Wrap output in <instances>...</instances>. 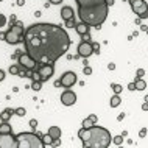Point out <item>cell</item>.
<instances>
[{
  "mask_svg": "<svg viewBox=\"0 0 148 148\" xmlns=\"http://www.w3.org/2000/svg\"><path fill=\"white\" fill-rule=\"evenodd\" d=\"M25 51L38 64H53L70 47L67 31L55 23H33L23 33Z\"/></svg>",
  "mask_w": 148,
  "mask_h": 148,
  "instance_id": "obj_1",
  "label": "cell"
},
{
  "mask_svg": "<svg viewBox=\"0 0 148 148\" xmlns=\"http://www.w3.org/2000/svg\"><path fill=\"white\" fill-rule=\"evenodd\" d=\"M78 137L83 140L84 148H108L112 142L111 133L98 125H92L90 128L83 126L78 131Z\"/></svg>",
  "mask_w": 148,
  "mask_h": 148,
  "instance_id": "obj_2",
  "label": "cell"
},
{
  "mask_svg": "<svg viewBox=\"0 0 148 148\" xmlns=\"http://www.w3.org/2000/svg\"><path fill=\"white\" fill-rule=\"evenodd\" d=\"M108 6L105 2L98 3L94 6H78V16L83 23L89 27H97L100 28L101 23L106 21L108 17Z\"/></svg>",
  "mask_w": 148,
  "mask_h": 148,
  "instance_id": "obj_3",
  "label": "cell"
},
{
  "mask_svg": "<svg viewBox=\"0 0 148 148\" xmlns=\"http://www.w3.org/2000/svg\"><path fill=\"white\" fill-rule=\"evenodd\" d=\"M17 148H42V139L38 137L36 133H21L16 136Z\"/></svg>",
  "mask_w": 148,
  "mask_h": 148,
  "instance_id": "obj_4",
  "label": "cell"
},
{
  "mask_svg": "<svg viewBox=\"0 0 148 148\" xmlns=\"http://www.w3.org/2000/svg\"><path fill=\"white\" fill-rule=\"evenodd\" d=\"M23 33H25V28H23L22 22H16L11 25V28L5 33V41L11 45H17V44L23 42Z\"/></svg>",
  "mask_w": 148,
  "mask_h": 148,
  "instance_id": "obj_5",
  "label": "cell"
},
{
  "mask_svg": "<svg viewBox=\"0 0 148 148\" xmlns=\"http://www.w3.org/2000/svg\"><path fill=\"white\" fill-rule=\"evenodd\" d=\"M139 19H148V5L145 0H128Z\"/></svg>",
  "mask_w": 148,
  "mask_h": 148,
  "instance_id": "obj_6",
  "label": "cell"
},
{
  "mask_svg": "<svg viewBox=\"0 0 148 148\" xmlns=\"http://www.w3.org/2000/svg\"><path fill=\"white\" fill-rule=\"evenodd\" d=\"M17 61H19V66H21L22 69H27V70H39V66H41V64L36 62L27 51L19 55Z\"/></svg>",
  "mask_w": 148,
  "mask_h": 148,
  "instance_id": "obj_7",
  "label": "cell"
},
{
  "mask_svg": "<svg viewBox=\"0 0 148 148\" xmlns=\"http://www.w3.org/2000/svg\"><path fill=\"white\" fill-rule=\"evenodd\" d=\"M0 148H17V139L13 133H0Z\"/></svg>",
  "mask_w": 148,
  "mask_h": 148,
  "instance_id": "obj_8",
  "label": "cell"
},
{
  "mask_svg": "<svg viewBox=\"0 0 148 148\" xmlns=\"http://www.w3.org/2000/svg\"><path fill=\"white\" fill-rule=\"evenodd\" d=\"M39 73H41V81H47L53 77L55 73V66L53 64H41L39 66Z\"/></svg>",
  "mask_w": 148,
  "mask_h": 148,
  "instance_id": "obj_9",
  "label": "cell"
},
{
  "mask_svg": "<svg viewBox=\"0 0 148 148\" xmlns=\"http://www.w3.org/2000/svg\"><path fill=\"white\" fill-rule=\"evenodd\" d=\"M78 55L81 58H89L90 55H94V49H92V44L87 41H83L78 45Z\"/></svg>",
  "mask_w": 148,
  "mask_h": 148,
  "instance_id": "obj_10",
  "label": "cell"
},
{
  "mask_svg": "<svg viewBox=\"0 0 148 148\" xmlns=\"http://www.w3.org/2000/svg\"><path fill=\"white\" fill-rule=\"evenodd\" d=\"M61 101H62L64 106H72V105H75V101H77V94H75L73 90H70V89L64 90L62 95H61Z\"/></svg>",
  "mask_w": 148,
  "mask_h": 148,
  "instance_id": "obj_11",
  "label": "cell"
},
{
  "mask_svg": "<svg viewBox=\"0 0 148 148\" xmlns=\"http://www.w3.org/2000/svg\"><path fill=\"white\" fill-rule=\"evenodd\" d=\"M59 81L64 87H72L77 83V75H75V72H66V73H62Z\"/></svg>",
  "mask_w": 148,
  "mask_h": 148,
  "instance_id": "obj_12",
  "label": "cell"
},
{
  "mask_svg": "<svg viewBox=\"0 0 148 148\" xmlns=\"http://www.w3.org/2000/svg\"><path fill=\"white\" fill-rule=\"evenodd\" d=\"M61 17H62V21H67V19H70V17H75L73 8L72 6H64L61 10Z\"/></svg>",
  "mask_w": 148,
  "mask_h": 148,
  "instance_id": "obj_13",
  "label": "cell"
},
{
  "mask_svg": "<svg viewBox=\"0 0 148 148\" xmlns=\"http://www.w3.org/2000/svg\"><path fill=\"white\" fill-rule=\"evenodd\" d=\"M78 6H94V5H98V3L105 2V0H75Z\"/></svg>",
  "mask_w": 148,
  "mask_h": 148,
  "instance_id": "obj_14",
  "label": "cell"
},
{
  "mask_svg": "<svg viewBox=\"0 0 148 148\" xmlns=\"http://www.w3.org/2000/svg\"><path fill=\"white\" fill-rule=\"evenodd\" d=\"M89 28L90 27L89 25H86V23H77V27H75V30H77V33L79 36H83V34H86V33H89Z\"/></svg>",
  "mask_w": 148,
  "mask_h": 148,
  "instance_id": "obj_15",
  "label": "cell"
},
{
  "mask_svg": "<svg viewBox=\"0 0 148 148\" xmlns=\"http://www.w3.org/2000/svg\"><path fill=\"white\" fill-rule=\"evenodd\" d=\"M13 114H14V111L10 109V108H6L3 112H0V120H2V122H8V120L13 117Z\"/></svg>",
  "mask_w": 148,
  "mask_h": 148,
  "instance_id": "obj_16",
  "label": "cell"
},
{
  "mask_svg": "<svg viewBox=\"0 0 148 148\" xmlns=\"http://www.w3.org/2000/svg\"><path fill=\"white\" fill-rule=\"evenodd\" d=\"M49 134L53 137V140H56V139L61 137V130H59L58 126H50L49 128Z\"/></svg>",
  "mask_w": 148,
  "mask_h": 148,
  "instance_id": "obj_17",
  "label": "cell"
},
{
  "mask_svg": "<svg viewBox=\"0 0 148 148\" xmlns=\"http://www.w3.org/2000/svg\"><path fill=\"white\" fill-rule=\"evenodd\" d=\"M0 133H13V128L8 122H2V125H0Z\"/></svg>",
  "mask_w": 148,
  "mask_h": 148,
  "instance_id": "obj_18",
  "label": "cell"
},
{
  "mask_svg": "<svg viewBox=\"0 0 148 148\" xmlns=\"http://www.w3.org/2000/svg\"><path fill=\"white\" fill-rule=\"evenodd\" d=\"M120 103H122L120 95H119V94H114L112 98H111V106H112V108H117V106H120Z\"/></svg>",
  "mask_w": 148,
  "mask_h": 148,
  "instance_id": "obj_19",
  "label": "cell"
},
{
  "mask_svg": "<svg viewBox=\"0 0 148 148\" xmlns=\"http://www.w3.org/2000/svg\"><path fill=\"white\" fill-rule=\"evenodd\" d=\"M134 83H136V89H137V90H143V89L147 87V83L143 81L142 78H136Z\"/></svg>",
  "mask_w": 148,
  "mask_h": 148,
  "instance_id": "obj_20",
  "label": "cell"
},
{
  "mask_svg": "<svg viewBox=\"0 0 148 148\" xmlns=\"http://www.w3.org/2000/svg\"><path fill=\"white\" fill-rule=\"evenodd\" d=\"M51 142H53V137H51L49 133H47L45 136H42V143H44V147H50Z\"/></svg>",
  "mask_w": 148,
  "mask_h": 148,
  "instance_id": "obj_21",
  "label": "cell"
},
{
  "mask_svg": "<svg viewBox=\"0 0 148 148\" xmlns=\"http://www.w3.org/2000/svg\"><path fill=\"white\" fill-rule=\"evenodd\" d=\"M64 22H66L67 28H75V27H77V21H75V17H70V19H67V21H64Z\"/></svg>",
  "mask_w": 148,
  "mask_h": 148,
  "instance_id": "obj_22",
  "label": "cell"
},
{
  "mask_svg": "<svg viewBox=\"0 0 148 148\" xmlns=\"http://www.w3.org/2000/svg\"><path fill=\"white\" fill-rule=\"evenodd\" d=\"M19 70H21V66H19V64H13V66H10V73L11 75H17Z\"/></svg>",
  "mask_w": 148,
  "mask_h": 148,
  "instance_id": "obj_23",
  "label": "cell"
},
{
  "mask_svg": "<svg viewBox=\"0 0 148 148\" xmlns=\"http://www.w3.org/2000/svg\"><path fill=\"white\" fill-rule=\"evenodd\" d=\"M42 87V81H33L31 83V89L33 90H41Z\"/></svg>",
  "mask_w": 148,
  "mask_h": 148,
  "instance_id": "obj_24",
  "label": "cell"
},
{
  "mask_svg": "<svg viewBox=\"0 0 148 148\" xmlns=\"http://www.w3.org/2000/svg\"><path fill=\"white\" fill-rule=\"evenodd\" d=\"M92 125H95V123L92 122V119H90V117H87V119L83 120V126H84V128H90Z\"/></svg>",
  "mask_w": 148,
  "mask_h": 148,
  "instance_id": "obj_25",
  "label": "cell"
},
{
  "mask_svg": "<svg viewBox=\"0 0 148 148\" xmlns=\"http://www.w3.org/2000/svg\"><path fill=\"white\" fill-rule=\"evenodd\" d=\"M14 114L19 115V117H23L27 114V111H25V108H17V109H14Z\"/></svg>",
  "mask_w": 148,
  "mask_h": 148,
  "instance_id": "obj_26",
  "label": "cell"
},
{
  "mask_svg": "<svg viewBox=\"0 0 148 148\" xmlns=\"http://www.w3.org/2000/svg\"><path fill=\"white\" fill-rule=\"evenodd\" d=\"M112 142L115 143V145H122L123 143V136L120 134V136H115V137L112 139Z\"/></svg>",
  "mask_w": 148,
  "mask_h": 148,
  "instance_id": "obj_27",
  "label": "cell"
},
{
  "mask_svg": "<svg viewBox=\"0 0 148 148\" xmlns=\"http://www.w3.org/2000/svg\"><path fill=\"white\" fill-rule=\"evenodd\" d=\"M111 87H112V90H114V94H120V92H122V90H123V87H122V86H120V84H112V86H111Z\"/></svg>",
  "mask_w": 148,
  "mask_h": 148,
  "instance_id": "obj_28",
  "label": "cell"
},
{
  "mask_svg": "<svg viewBox=\"0 0 148 148\" xmlns=\"http://www.w3.org/2000/svg\"><path fill=\"white\" fill-rule=\"evenodd\" d=\"M92 49H94V53H100V44L98 42H90Z\"/></svg>",
  "mask_w": 148,
  "mask_h": 148,
  "instance_id": "obj_29",
  "label": "cell"
},
{
  "mask_svg": "<svg viewBox=\"0 0 148 148\" xmlns=\"http://www.w3.org/2000/svg\"><path fill=\"white\" fill-rule=\"evenodd\" d=\"M5 25H6V17L0 13V28H2V27H5Z\"/></svg>",
  "mask_w": 148,
  "mask_h": 148,
  "instance_id": "obj_30",
  "label": "cell"
},
{
  "mask_svg": "<svg viewBox=\"0 0 148 148\" xmlns=\"http://www.w3.org/2000/svg\"><path fill=\"white\" fill-rule=\"evenodd\" d=\"M143 75H145V70H143V69H137V72H136V78H142Z\"/></svg>",
  "mask_w": 148,
  "mask_h": 148,
  "instance_id": "obj_31",
  "label": "cell"
},
{
  "mask_svg": "<svg viewBox=\"0 0 148 148\" xmlns=\"http://www.w3.org/2000/svg\"><path fill=\"white\" fill-rule=\"evenodd\" d=\"M30 126L33 128V130H36V128H38V120H36V119H31V120H30Z\"/></svg>",
  "mask_w": 148,
  "mask_h": 148,
  "instance_id": "obj_32",
  "label": "cell"
},
{
  "mask_svg": "<svg viewBox=\"0 0 148 148\" xmlns=\"http://www.w3.org/2000/svg\"><path fill=\"white\" fill-rule=\"evenodd\" d=\"M83 72H84V75H90L92 73V69L89 66H84V69H83Z\"/></svg>",
  "mask_w": 148,
  "mask_h": 148,
  "instance_id": "obj_33",
  "label": "cell"
},
{
  "mask_svg": "<svg viewBox=\"0 0 148 148\" xmlns=\"http://www.w3.org/2000/svg\"><path fill=\"white\" fill-rule=\"evenodd\" d=\"M147 136V128H142L140 131H139V137H145Z\"/></svg>",
  "mask_w": 148,
  "mask_h": 148,
  "instance_id": "obj_34",
  "label": "cell"
},
{
  "mask_svg": "<svg viewBox=\"0 0 148 148\" xmlns=\"http://www.w3.org/2000/svg\"><path fill=\"white\" fill-rule=\"evenodd\" d=\"M81 38H83V41H87V42H90V33H86V34H83Z\"/></svg>",
  "mask_w": 148,
  "mask_h": 148,
  "instance_id": "obj_35",
  "label": "cell"
},
{
  "mask_svg": "<svg viewBox=\"0 0 148 148\" xmlns=\"http://www.w3.org/2000/svg\"><path fill=\"white\" fill-rule=\"evenodd\" d=\"M10 22H11V25L17 22V17H16V14H11V17H10Z\"/></svg>",
  "mask_w": 148,
  "mask_h": 148,
  "instance_id": "obj_36",
  "label": "cell"
},
{
  "mask_svg": "<svg viewBox=\"0 0 148 148\" xmlns=\"http://www.w3.org/2000/svg\"><path fill=\"white\" fill-rule=\"evenodd\" d=\"M128 90H136V83H130L128 84Z\"/></svg>",
  "mask_w": 148,
  "mask_h": 148,
  "instance_id": "obj_37",
  "label": "cell"
},
{
  "mask_svg": "<svg viewBox=\"0 0 148 148\" xmlns=\"http://www.w3.org/2000/svg\"><path fill=\"white\" fill-rule=\"evenodd\" d=\"M3 79H5V72L0 69V81H3Z\"/></svg>",
  "mask_w": 148,
  "mask_h": 148,
  "instance_id": "obj_38",
  "label": "cell"
},
{
  "mask_svg": "<svg viewBox=\"0 0 148 148\" xmlns=\"http://www.w3.org/2000/svg\"><path fill=\"white\" fill-rule=\"evenodd\" d=\"M125 119V112H122V114H119V117H117V120L119 122H122V120Z\"/></svg>",
  "mask_w": 148,
  "mask_h": 148,
  "instance_id": "obj_39",
  "label": "cell"
},
{
  "mask_svg": "<svg viewBox=\"0 0 148 148\" xmlns=\"http://www.w3.org/2000/svg\"><path fill=\"white\" fill-rule=\"evenodd\" d=\"M105 3H106L108 6H112L114 5V0H105Z\"/></svg>",
  "mask_w": 148,
  "mask_h": 148,
  "instance_id": "obj_40",
  "label": "cell"
},
{
  "mask_svg": "<svg viewBox=\"0 0 148 148\" xmlns=\"http://www.w3.org/2000/svg\"><path fill=\"white\" fill-rule=\"evenodd\" d=\"M89 117L92 119V122H94V123H97V120H98V119H97V115H95V114H92V115H89Z\"/></svg>",
  "mask_w": 148,
  "mask_h": 148,
  "instance_id": "obj_41",
  "label": "cell"
},
{
  "mask_svg": "<svg viewBox=\"0 0 148 148\" xmlns=\"http://www.w3.org/2000/svg\"><path fill=\"white\" fill-rule=\"evenodd\" d=\"M16 3H17V6H23L25 5V0H17Z\"/></svg>",
  "mask_w": 148,
  "mask_h": 148,
  "instance_id": "obj_42",
  "label": "cell"
},
{
  "mask_svg": "<svg viewBox=\"0 0 148 148\" xmlns=\"http://www.w3.org/2000/svg\"><path fill=\"white\" fill-rule=\"evenodd\" d=\"M142 111H148V101H145L142 105Z\"/></svg>",
  "mask_w": 148,
  "mask_h": 148,
  "instance_id": "obj_43",
  "label": "cell"
},
{
  "mask_svg": "<svg viewBox=\"0 0 148 148\" xmlns=\"http://www.w3.org/2000/svg\"><path fill=\"white\" fill-rule=\"evenodd\" d=\"M62 0H50V3H53V5H59Z\"/></svg>",
  "mask_w": 148,
  "mask_h": 148,
  "instance_id": "obj_44",
  "label": "cell"
},
{
  "mask_svg": "<svg viewBox=\"0 0 148 148\" xmlns=\"http://www.w3.org/2000/svg\"><path fill=\"white\" fill-rule=\"evenodd\" d=\"M108 69H109V70H114V69H115V64H112V62H111L109 66H108Z\"/></svg>",
  "mask_w": 148,
  "mask_h": 148,
  "instance_id": "obj_45",
  "label": "cell"
},
{
  "mask_svg": "<svg viewBox=\"0 0 148 148\" xmlns=\"http://www.w3.org/2000/svg\"><path fill=\"white\" fill-rule=\"evenodd\" d=\"M36 134H38V137H41V139H42V136H44V134L41 133V131H36Z\"/></svg>",
  "mask_w": 148,
  "mask_h": 148,
  "instance_id": "obj_46",
  "label": "cell"
},
{
  "mask_svg": "<svg viewBox=\"0 0 148 148\" xmlns=\"http://www.w3.org/2000/svg\"><path fill=\"white\" fill-rule=\"evenodd\" d=\"M145 101H148V95H145Z\"/></svg>",
  "mask_w": 148,
  "mask_h": 148,
  "instance_id": "obj_47",
  "label": "cell"
},
{
  "mask_svg": "<svg viewBox=\"0 0 148 148\" xmlns=\"http://www.w3.org/2000/svg\"><path fill=\"white\" fill-rule=\"evenodd\" d=\"M145 31H147V34H148V28H147V30H145Z\"/></svg>",
  "mask_w": 148,
  "mask_h": 148,
  "instance_id": "obj_48",
  "label": "cell"
},
{
  "mask_svg": "<svg viewBox=\"0 0 148 148\" xmlns=\"http://www.w3.org/2000/svg\"><path fill=\"white\" fill-rule=\"evenodd\" d=\"M0 2H3V0H0Z\"/></svg>",
  "mask_w": 148,
  "mask_h": 148,
  "instance_id": "obj_49",
  "label": "cell"
}]
</instances>
